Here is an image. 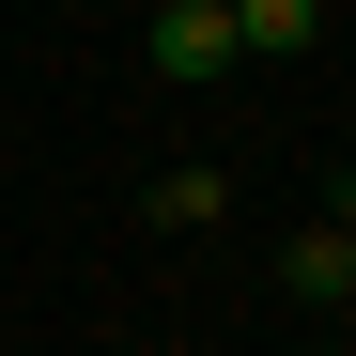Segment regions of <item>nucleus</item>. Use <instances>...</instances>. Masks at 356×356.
I'll return each instance as SVG.
<instances>
[{
    "label": "nucleus",
    "instance_id": "nucleus-5",
    "mask_svg": "<svg viewBox=\"0 0 356 356\" xmlns=\"http://www.w3.org/2000/svg\"><path fill=\"white\" fill-rule=\"evenodd\" d=\"M47 16H78V0H47Z\"/></svg>",
    "mask_w": 356,
    "mask_h": 356
},
{
    "label": "nucleus",
    "instance_id": "nucleus-1",
    "mask_svg": "<svg viewBox=\"0 0 356 356\" xmlns=\"http://www.w3.org/2000/svg\"><path fill=\"white\" fill-rule=\"evenodd\" d=\"M248 47H232V0H155V78L170 93H202V78H232Z\"/></svg>",
    "mask_w": 356,
    "mask_h": 356
},
{
    "label": "nucleus",
    "instance_id": "nucleus-3",
    "mask_svg": "<svg viewBox=\"0 0 356 356\" xmlns=\"http://www.w3.org/2000/svg\"><path fill=\"white\" fill-rule=\"evenodd\" d=\"M310 31H325V0H232V47H248V63H294Z\"/></svg>",
    "mask_w": 356,
    "mask_h": 356
},
{
    "label": "nucleus",
    "instance_id": "nucleus-4",
    "mask_svg": "<svg viewBox=\"0 0 356 356\" xmlns=\"http://www.w3.org/2000/svg\"><path fill=\"white\" fill-rule=\"evenodd\" d=\"M217 202H232V170H170V186H155L170 232H217Z\"/></svg>",
    "mask_w": 356,
    "mask_h": 356
},
{
    "label": "nucleus",
    "instance_id": "nucleus-2",
    "mask_svg": "<svg viewBox=\"0 0 356 356\" xmlns=\"http://www.w3.org/2000/svg\"><path fill=\"white\" fill-rule=\"evenodd\" d=\"M279 279H294V310H341V294H356V217H310Z\"/></svg>",
    "mask_w": 356,
    "mask_h": 356
}]
</instances>
